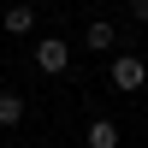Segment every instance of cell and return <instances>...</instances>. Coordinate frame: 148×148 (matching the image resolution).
<instances>
[{"instance_id":"cell-1","label":"cell","mask_w":148,"mask_h":148,"mask_svg":"<svg viewBox=\"0 0 148 148\" xmlns=\"http://www.w3.org/2000/svg\"><path fill=\"white\" fill-rule=\"evenodd\" d=\"M107 77H113V89H125V95H136L142 83H148V65H142L136 53H119L113 65H107Z\"/></svg>"},{"instance_id":"cell-2","label":"cell","mask_w":148,"mask_h":148,"mask_svg":"<svg viewBox=\"0 0 148 148\" xmlns=\"http://www.w3.org/2000/svg\"><path fill=\"white\" fill-rule=\"evenodd\" d=\"M36 65H42L47 77H59V71L71 65V47L59 42V36H42V42H36Z\"/></svg>"},{"instance_id":"cell-3","label":"cell","mask_w":148,"mask_h":148,"mask_svg":"<svg viewBox=\"0 0 148 148\" xmlns=\"http://www.w3.org/2000/svg\"><path fill=\"white\" fill-rule=\"evenodd\" d=\"M18 125H24V95L0 89V130H18Z\"/></svg>"},{"instance_id":"cell-4","label":"cell","mask_w":148,"mask_h":148,"mask_svg":"<svg viewBox=\"0 0 148 148\" xmlns=\"http://www.w3.org/2000/svg\"><path fill=\"white\" fill-rule=\"evenodd\" d=\"M0 30H6V36H30V30H36V12L24 6V0H18V6H6V18H0Z\"/></svg>"},{"instance_id":"cell-5","label":"cell","mask_w":148,"mask_h":148,"mask_svg":"<svg viewBox=\"0 0 148 148\" xmlns=\"http://www.w3.org/2000/svg\"><path fill=\"white\" fill-rule=\"evenodd\" d=\"M83 42H89V47H95V53H107V47H113V42H119V30H113V24H101V18H95V24H89V30H83Z\"/></svg>"},{"instance_id":"cell-6","label":"cell","mask_w":148,"mask_h":148,"mask_svg":"<svg viewBox=\"0 0 148 148\" xmlns=\"http://www.w3.org/2000/svg\"><path fill=\"white\" fill-rule=\"evenodd\" d=\"M89 148H119V125L113 119H95L89 125Z\"/></svg>"},{"instance_id":"cell-7","label":"cell","mask_w":148,"mask_h":148,"mask_svg":"<svg viewBox=\"0 0 148 148\" xmlns=\"http://www.w3.org/2000/svg\"><path fill=\"white\" fill-rule=\"evenodd\" d=\"M130 18H148V0H130Z\"/></svg>"}]
</instances>
